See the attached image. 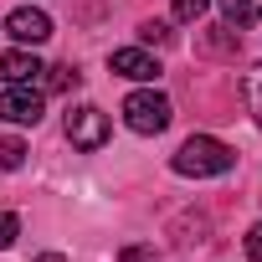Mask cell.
Returning a JSON list of instances; mask_svg holds the SVG:
<instances>
[{"instance_id": "1", "label": "cell", "mask_w": 262, "mask_h": 262, "mask_svg": "<svg viewBox=\"0 0 262 262\" xmlns=\"http://www.w3.org/2000/svg\"><path fill=\"white\" fill-rule=\"evenodd\" d=\"M231 165H236L231 144H221V139H211V134H190V139L170 155V170L185 175V180H211V175H226Z\"/></svg>"}, {"instance_id": "2", "label": "cell", "mask_w": 262, "mask_h": 262, "mask_svg": "<svg viewBox=\"0 0 262 262\" xmlns=\"http://www.w3.org/2000/svg\"><path fill=\"white\" fill-rule=\"evenodd\" d=\"M170 98L155 93V88H139V93H128L123 98V123L134 128V134H165L170 128Z\"/></svg>"}, {"instance_id": "3", "label": "cell", "mask_w": 262, "mask_h": 262, "mask_svg": "<svg viewBox=\"0 0 262 262\" xmlns=\"http://www.w3.org/2000/svg\"><path fill=\"white\" fill-rule=\"evenodd\" d=\"M67 139H72V149H103L108 144V113L98 103H77L67 113Z\"/></svg>"}, {"instance_id": "4", "label": "cell", "mask_w": 262, "mask_h": 262, "mask_svg": "<svg viewBox=\"0 0 262 262\" xmlns=\"http://www.w3.org/2000/svg\"><path fill=\"white\" fill-rule=\"evenodd\" d=\"M41 93H31V88H6L0 93V123H21V128H36L41 123Z\"/></svg>"}, {"instance_id": "5", "label": "cell", "mask_w": 262, "mask_h": 262, "mask_svg": "<svg viewBox=\"0 0 262 262\" xmlns=\"http://www.w3.org/2000/svg\"><path fill=\"white\" fill-rule=\"evenodd\" d=\"M6 31H11L21 47H41V41L52 36V16L36 11V6H16V11L6 16Z\"/></svg>"}, {"instance_id": "6", "label": "cell", "mask_w": 262, "mask_h": 262, "mask_svg": "<svg viewBox=\"0 0 262 262\" xmlns=\"http://www.w3.org/2000/svg\"><path fill=\"white\" fill-rule=\"evenodd\" d=\"M41 72H47V67H41V57H36L31 47H16V52L0 57V77H6V88H31Z\"/></svg>"}, {"instance_id": "7", "label": "cell", "mask_w": 262, "mask_h": 262, "mask_svg": "<svg viewBox=\"0 0 262 262\" xmlns=\"http://www.w3.org/2000/svg\"><path fill=\"white\" fill-rule=\"evenodd\" d=\"M108 67H113L118 77H134V82H155V77H160V62H155L144 47H118V52L108 57Z\"/></svg>"}, {"instance_id": "8", "label": "cell", "mask_w": 262, "mask_h": 262, "mask_svg": "<svg viewBox=\"0 0 262 262\" xmlns=\"http://www.w3.org/2000/svg\"><path fill=\"white\" fill-rule=\"evenodd\" d=\"M242 98H247L252 123L262 128V67H247V72H242Z\"/></svg>"}, {"instance_id": "9", "label": "cell", "mask_w": 262, "mask_h": 262, "mask_svg": "<svg viewBox=\"0 0 262 262\" xmlns=\"http://www.w3.org/2000/svg\"><path fill=\"white\" fill-rule=\"evenodd\" d=\"M221 16H226V26H252V21H262V0H221Z\"/></svg>"}, {"instance_id": "10", "label": "cell", "mask_w": 262, "mask_h": 262, "mask_svg": "<svg viewBox=\"0 0 262 262\" xmlns=\"http://www.w3.org/2000/svg\"><path fill=\"white\" fill-rule=\"evenodd\" d=\"M77 82H82V72H77L72 62H62V67H47V88H52V93H72Z\"/></svg>"}, {"instance_id": "11", "label": "cell", "mask_w": 262, "mask_h": 262, "mask_svg": "<svg viewBox=\"0 0 262 262\" xmlns=\"http://www.w3.org/2000/svg\"><path fill=\"white\" fill-rule=\"evenodd\" d=\"M26 165V144L21 139H0V170H21Z\"/></svg>"}, {"instance_id": "12", "label": "cell", "mask_w": 262, "mask_h": 262, "mask_svg": "<svg viewBox=\"0 0 262 262\" xmlns=\"http://www.w3.org/2000/svg\"><path fill=\"white\" fill-rule=\"evenodd\" d=\"M16 236H21V216L0 211V252H6V247H16Z\"/></svg>"}, {"instance_id": "13", "label": "cell", "mask_w": 262, "mask_h": 262, "mask_svg": "<svg viewBox=\"0 0 262 262\" xmlns=\"http://www.w3.org/2000/svg\"><path fill=\"white\" fill-rule=\"evenodd\" d=\"M211 0H175V21H201Z\"/></svg>"}, {"instance_id": "14", "label": "cell", "mask_w": 262, "mask_h": 262, "mask_svg": "<svg viewBox=\"0 0 262 262\" xmlns=\"http://www.w3.org/2000/svg\"><path fill=\"white\" fill-rule=\"evenodd\" d=\"M247 257H252V262H262V221L247 231Z\"/></svg>"}, {"instance_id": "15", "label": "cell", "mask_w": 262, "mask_h": 262, "mask_svg": "<svg viewBox=\"0 0 262 262\" xmlns=\"http://www.w3.org/2000/svg\"><path fill=\"white\" fill-rule=\"evenodd\" d=\"M139 36H144V41H165L170 31H165V21H144V26H139Z\"/></svg>"}, {"instance_id": "16", "label": "cell", "mask_w": 262, "mask_h": 262, "mask_svg": "<svg viewBox=\"0 0 262 262\" xmlns=\"http://www.w3.org/2000/svg\"><path fill=\"white\" fill-rule=\"evenodd\" d=\"M118 262H149V247H123Z\"/></svg>"}, {"instance_id": "17", "label": "cell", "mask_w": 262, "mask_h": 262, "mask_svg": "<svg viewBox=\"0 0 262 262\" xmlns=\"http://www.w3.org/2000/svg\"><path fill=\"white\" fill-rule=\"evenodd\" d=\"M31 262H67L62 252H41V257H31Z\"/></svg>"}]
</instances>
